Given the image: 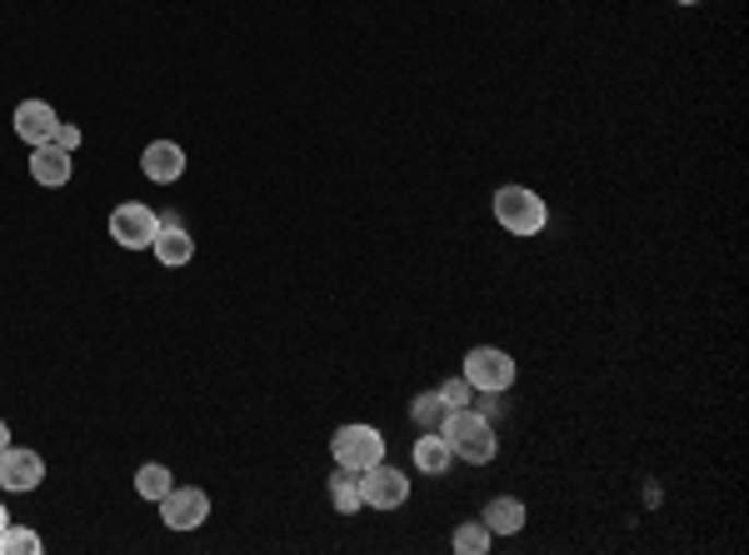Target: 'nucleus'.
Returning a JSON list of instances; mask_svg holds the SVG:
<instances>
[{"label": "nucleus", "mask_w": 749, "mask_h": 555, "mask_svg": "<svg viewBox=\"0 0 749 555\" xmlns=\"http://www.w3.org/2000/svg\"><path fill=\"white\" fill-rule=\"evenodd\" d=\"M5 526H11V516H5V506H0V531H5Z\"/></svg>", "instance_id": "23"}, {"label": "nucleus", "mask_w": 749, "mask_h": 555, "mask_svg": "<svg viewBox=\"0 0 749 555\" xmlns=\"http://www.w3.org/2000/svg\"><path fill=\"white\" fill-rule=\"evenodd\" d=\"M450 545H455L460 555H485L490 551V526H485V520H465V526H455Z\"/></svg>", "instance_id": "18"}, {"label": "nucleus", "mask_w": 749, "mask_h": 555, "mask_svg": "<svg viewBox=\"0 0 749 555\" xmlns=\"http://www.w3.org/2000/svg\"><path fill=\"white\" fill-rule=\"evenodd\" d=\"M411 415H415V426H420V430H440V426H445V415H450V405H445V395H440V390H425V395H415Z\"/></svg>", "instance_id": "17"}, {"label": "nucleus", "mask_w": 749, "mask_h": 555, "mask_svg": "<svg viewBox=\"0 0 749 555\" xmlns=\"http://www.w3.org/2000/svg\"><path fill=\"white\" fill-rule=\"evenodd\" d=\"M141 170L155 180V186H170V180L186 176V151L176 141H151L141 151Z\"/></svg>", "instance_id": "10"}, {"label": "nucleus", "mask_w": 749, "mask_h": 555, "mask_svg": "<svg viewBox=\"0 0 749 555\" xmlns=\"http://www.w3.org/2000/svg\"><path fill=\"white\" fill-rule=\"evenodd\" d=\"M31 176H36L40 186H66V180H71V151H60L56 141L31 145Z\"/></svg>", "instance_id": "11"}, {"label": "nucleus", "mask_w": 749, "mask_h": 555, "mask_svg": "<svg viewBox=\"0 0 749 555\" xmlns=\"http://www.w3.org/2000/svg\"><path fill=\"white\" fill-rule=\"evenodd\" d=\"M11 446V426H5V421H0V450Z\"/></svg>", "instance_id": "22"}, {"label": "nucleus", "mask_w": 749, "mask_h": 555, "mask_svg": "<svg viewBox=\"0 0 749 555\" xmlns=\"http://www.w3.org/2000/svg\"><path fill=\"white\" fill-rule=\"evenodd\" d=\"M50 141H56L60 145V151H81V126H66V120H60V126H56V135H50Z\"/></svg>", "instance_id": "21"}, {"label": "nucleus", "mask_w": 749, "mask_h": 555, "mask_svg": "<svg viewBox=\"0 0 749 555\" xmlns=\"http://www.w3.org/2000/svg\"><path fill=\"white\" fill-rule=\"evenodd\" d=\"M440 395H445L450 411H460V405H475V386H469L465 376H460V380H445V386H440Z\"/></svg>", "instance_id": "20"}, {"label": "nucleus", "mask_w": 749, "mask_h": 555, "mask_svg": "<svg viewBox=\"0 0 749 555\" xmlns=\"http://www.w3.org/2000/svg\"><path fill=\"white\" fill-rule=\"evenodd\" d=\"M155 236H160V215H155L151 205H141V201L116 205V215H110V240H116L120 250H145Z\"/></svg>", "instance_id": "5"}, {"label": "nucleus", "mask_w": 749, "mask_h": 555, "mask_svg": "<svg viewBox=\"0 0 749 555\" xmlns=\"http://www.w3.org/2000/svg\"><path fill=\"white\" fill-rule=\"evenodd\" d=\"M490 205H495V221H500L510 236H520V240L539 236V231L550 225V205L539 201L530 186H500Z\"/></svg>", "instance_id": "2"}, {"label": "nucleus", "mask_w": 749, "mask_h": 555, "mask_svg": "<svg viewBox=\"0 0 749 555\" xmlns=\"http://www.w3.org/2000/svg\"><path fill=\"white\" fill-rule=\"evenodd\" d=\"M675 5H700V0H675Z\"/></svg>", "instance_id": "24"}, {"label": "nucleus", "mask_w": 749, "mask_h": 555, "mask_svg": "<svg viewBox=\"0 0 749 555\" xmlns=\"http://www.w3.org/2000/svg\"><path fill=\"white\" fill-rule=\"evenodd\" d=\"M330 456H335V465L370 471L374 461H385V436L374 426H340L335 440H330Z\"/></svg>", "instance_id": "4"}, {"label": "nucleus", "mask_w": 749, "mask_h": 555, "mask_svg": "<svg viewBox=\"0 0 749 555\" xmlns=\"http://www.w3.org/2000/svg\"><path fill=\"white\" fill-rule=\"evenodd\" d=\"M151 250L160 256V265H190V260H195V240H190L180 225H160V236L151 240Z\"/></svg>", "instance_id": "12"}, {"label": "nucleus", "mask_w": 749, "mask_h": 555, "mask_svg": "<svg viewBox=\"0 0 749 555\" xmlns=\"http://www.w3.org/2000/svg\"><path fill=\"white\" fill-rule=\"evenodd\" d=\"M440 436H445L450 456L455 461H469V465H485L495 461V450H500V440H495V426L485 421L475 405H460V411L445 415V426H440Z\"/></svg>", "instance_id": "1"}, {"label": "nucleus", "mask_w": 749, "mask_h": 555, "mask_svg": "<svg viewBox=\"0 0 749 555\" xmlns=\"http://www.w3.org/2000/svg\"><path fill=\"white\" fill-rule=\"evenodd\" d=\"M135 491H141L145 500H165L170 491H176V475L165 471L160 461H151V465H141V471H135Z\"/></svg>", "instance_id": "16"}, {"label": "nucleus", "mask_w": 749, "mask_h": 555, "mask_svg": "<svg viewBox=\"0 0 749 555\" xmlns=\"http://www.w3.org/2000/svg\"><path fill=\"white\" fill-rule=\"evenodd\" d=\"M0 555H40V531H31V526H5V531H0Z\"/></svg>", "instance_id": "19"}, {"label": "nucleus", "mask_w": 749, "mask_h": 555, "mask_svg": "<svg viewBox=\"0 0 749 555\" xmlns=\"http://www.w3.org/2000/svg\"><path fill=\"white\" fill-rule=\"evenodd\" d=\"M46 481V461L40 450H25V446H5L0 450V485L5 491H36Z\"/></svg>", "instance_id": "8"}, {"label": "nucleus", "mask_w": 749, "mask_h": 555, "mask_svg": "<svg viewBox=\"0 0 749 555\" xmlns=\"http://www.w3.org/2000/svg\"><path fill=\"white\" fill-rule=\"evenodd\" d=\"M330 506H335L340 516H355V510L365 506V496H360V471H350V465H335V475H330Z\"/></svg>", "instance_id": "13"}, {"label": "nucleus", "mask_w": 749, "mask_h": 555, "mask_svg": "<svg viewBox=\"0 0 749 555\" xmlns=\"http://www.w3.org/2000/svg\"><path fill=\"white\" fill-rule=\"evenodd\" d=\"M515 361L500 351V345H475V351L465 355V380L475 386V395H504V390L515 386Z\"/></svg>", "instance_id": "3"}, {"label": "nucleus", "mask_w": 749, "mask_h": 555, "mask_svg": "<svg viewBox=\"0 0 749 555\" xmlns=\"http://www.w3.org/2000/svg\"><path fill=\"white\" fill-rule=\"evenodd\" d=\"M56 126H60V116L50 101H21V106H15V135H21V141L46 145L50 135H56Z\"/></svg>", "instance_id": "9"}, {"label": "nucleus", "mask_w": 749, "mask_h": 555, "mask_svg": "<svg viewBox=\"0 0 749 555\" xmlns=\"http://www.w3.org/2000/svg\"><path fill=\"white\" fill-rule=\"evenodd\" d=\"M360 496H365V506H374V510H395L411 496V481H405L395 465L374 461L370 471H360Z\"/></svg>", "instance_id": "6"}, {"label": "nucleus", "mask_w": 749, "mask_h": 555, "mask_svg": "<svg viewBox=\"0 0 749 555\" xmlns=\"http://www.w3.org/2000/svg\"><path fill=\"white\" fill-rule=\"evenodd\" d=\"M160 516L170 531H195L200 520L211 516V496H205L200 485H176V491L160 500Z\"/></svg>", "instance_id": "7"}, {"label": "nucleus", "mask_w": 749, "mask_h": 555, "mask_svg": "<svg viewBox=\"0 0 749 555\" xmlns=\"http://www.w3.org/2000/svg\"><path fill=\"white\" fill-rule=\"evenodd\" d=\"M485 526H490V535H515L525 526V506L515 496H495L485 506Z\"/></svg>", "instance_id": "14"}, {"label": "nucleus", "mask_w": 749, "mask_h": 555, "mask_svg": "<svg viewBox=\"0 0 749 555\" xmlns=\"http://www.w3.org/2000/svg\"><path fill=\"white\" fill-rule=\"evenodd\" d=\"M450 446H445V436L440 430H425V440H415V465H420L425 475H445L450 471Z\"/></svg>", "instance_id": "15"}]
</instances>
